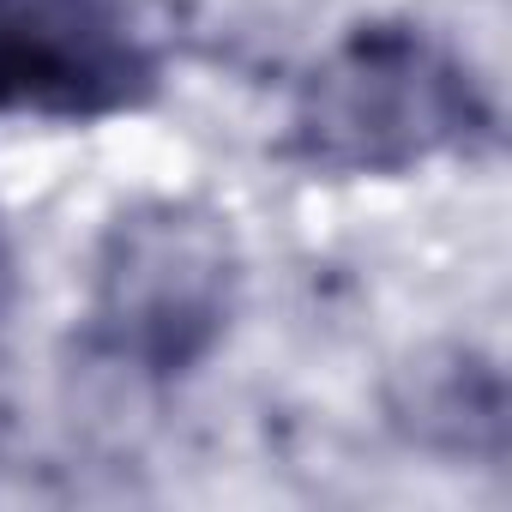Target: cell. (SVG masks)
<instances>
[{"mask_svg":"<svg viewBox=\"0 0 512 512\" xmlns=\"http://www.w3.org/2000/svg\"><path fill=\"white\" fill-rule=\"evenodd\" d=\"M494 91L416 19L350 25L290 91L284 157L326 181H392L494 145Z\"/></svg>","mask_w":512,"mask_h":512,"instance_id":"obj_1","label":"cell"},{"mask_svg":"<svg viewBox=\"0 0 512 512\" xmlns=\"http://www.w3.org/2000/svg\"><path fill=\"white\" fill-rule=\"evenodd\" d=\"M235 290L241 253L229 217L193 199H145L97 247L85 344L133 380H181L223 344Z\"/></svg>","mask_w":512,"mask_h":512,"instance_id":"obj_2","label":"cell"},{"mask_svg":"<svg viewBox=\"0 0 512 512\" xmlns=\"http://www.w3.org/2000/svg\"><path fill=\"white\" fill-rule=\"evenodd\" d=\"M169 85V43L145 0H0V121L97 127Z\"/></svg>","mask_w":512,"mask_h":512,"instance_id":"obj_3","label":"cell"},{"mask_svg":"<svg viewBox=\"0 0 512 512\" xmlns=\"http://www.w3.org/2000/svg\"><path fill=\"white\" fill-rule=\"evenodd\" d=\"M7 308H13V247H7V223H0V332H7Z\"/></svg>","mask_w":512,"mask_h":512,"instance_id":"obj_4","label":"cell"}]
</instances>
